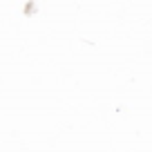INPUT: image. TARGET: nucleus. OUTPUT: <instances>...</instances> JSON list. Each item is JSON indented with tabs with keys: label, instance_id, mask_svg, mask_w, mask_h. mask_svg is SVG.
I'll list each match as a JSON object with an SVG mask.
<instances>
[]
</instances>
